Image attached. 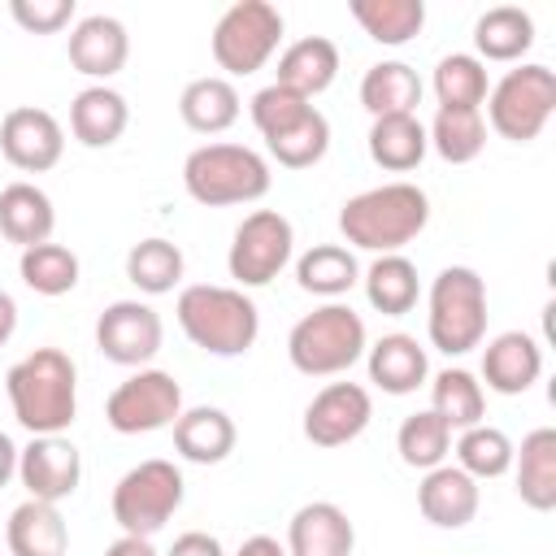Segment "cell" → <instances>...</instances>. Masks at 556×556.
Returning <instances> with one entry per match:
<instances>
[{
  "label": "cell",
  "mask_w": 556,
  "mask_h": 556,
  "mask_svg": "<svg viewBox=\"0 0 556 556\" xmlns=\"http://www.w3.org/2000/svg\"><path fill=\"white\" fill-rule=\"evenodd\" d=\"M104 556H161V552L152 547V539H139V534H122V539H113V543L104 547Z\"/></svg>",
  "instance_id": "f6af8a7d"
},
{
  "label": "cell",
  "mask_w": 556,
  "mask_h": 556,
  "mask_svg": "<svg viewBox=\"0 0 556 556\" xmlns=\"http://www.w3.org/2000/svg\"><path fill=\"white\" fill-rule=\"evenodd\" d=\"M239 109H243V100H239L235 83L222 78V74L191 78L182 87V96H178V117L195 135H222V130H230L239 122Z\"/></svg>",
  "instance_id": "484cf974"
},
{
  "label": "cell",
  "mask_w": 556,
  "mask_h": 556,
  "mask_svg": "<svg viewBox=\"0 0 556 556\" xmlns=\"http://www.w3.org/2000/svg\"><path fill=\"white\" fill-rule=\"evenodd\" d=\"M17 478L26 486V500L61 504L83 482V456L65 434H35L17 452Z\"/></svg>",
  "instance_id": "5bb4252c"
},
{
  "label": "cell",
  "mask_w": 556,
  "mask_h": 556,
  "mask_svg": "<svg viewBox=\"0 0 556 556\" xmlns=\"http://www.w3.org/2000/svg\"><path fill=\"white\" fill-rule=\"evenodd\" d=\"M9 13L30 35H56L61 26L74 22V0H13Z\"/></svg>",
  "instance_id": "7bdbcfd3"
},
{
  "label": "cell",
  "mask_w": 556,
  "mask_h": 556,
  "mask_svg": "<svg viewBox=\"0 0 556 556\" xmlns=\"http://www.w3.org/2000/svg\"><path fill=\"white\" fill-rule=\"evenodd\" d=\"M269 161L248 143H200L182 161V187L204 208L252 204L269 191Z\"/></svg>",
  "instance_id": "277c9868"
},
{
  "label": "cell",
  "mask_w": 556,
  "mask_h": 556,
  "mask_svg": "<svg viewBox=\"0 0 556 556\" xmlns=\"http://www.w3.org/2000/svg\"><path fill=\"white\" fill-rule=\"evenodd\" d=\"M17 274L35 295L56 300V295H70L78 287V256L65 243L48 239V243H35L17 256Z\"/></svg>",
  "instance_id": "8d00e7d4"
},
{
  "label": "cell",
  "mask_w": 556,
  "mask_h": 556,
  "mask_svg": "<svg viewBox=\"0 0 556 556\" xmlns=\"http://www.w3.org/2000/svg\"><path fill=\"white\" fill-rule=\"evenodd\" d=\"M295 252V230L278 208H256L235 226L230 252H226V269L230 278L243 287H269Z\"/></svg>",
  "instance_id": "30bf717a"
},
{
  "label": "cell",
  "mask_w": 556,
  "mask_h": 556,
  "mask_svg": "<svg viewBox=\"0 0 556 556\" xmlns=\"http://www.w3.org/2000/svg\"><path fill=\"white\" fill-rule=\"evenodd\" d=\"M13 330H17V300L9 291H0V348L13 339Z\"/></svg>",
  "instance_id": "c3c4849f"
},
{
  "label": "cell",
  "mask_w": 556,
  "mask_h": 556,
  "mask_svg": "<svg viewBox=\"0 0 556 556\" xmlns=\"http://www.w3.org/2000/svg\"><path fill=\"white\" fill-rule=\"evenodd\" d=\"M182 495H187V482L174 460H161V456L139 460L113 486V521L122 526V534L152 539L182 508Z\"/></svg>",
  "instance_id": "ba28073f"
},
{
  "label": "cell",
  "mask_w": 556,
  "mask_h": 556,
  "mask_svg": "<svg viewBox=\"0 0 556 556\" xmlns=\"http://www.w3.org/2000/svg\"><path fill=\"white\" fill-rule=\"evenodd\" d=\"M434 96H439V109H482L486 104V91H491V78H486V65L473 56V52H452L434 65Z\"/></svg>",
  "instance_id": "74e56055"
},
{
  "label": "cell",
  "mask_w": 556,
  "mask_h": 556,
  "mask_svg": "<svg viewBox=\"0 0 556 556\" xmlns=\"http://www.w3.org/2000/svg\"><path fill=\"white\" fill-rule=\"evenodd\" d=\"M452 452H456V469H465L473 482L504 478L513 469V439L500 426H486V421L460 430V439H456Z\"/></svg>",
  "instance_id": "ab89813d"
},
{
  "label": "cell",
  "mask_w": 556,
  "mask_h": 556,
  "mask_svg": "<svg viewBox=\"0 0 556 556\" xmlns=\"http://www.w3.org/2000/svg\"><path fill=\"white\" fill-rule=\"evenodd\" d=\"M421 78L408 61H378L365 70L361 78V104L369 117H400V113H417L421 104Z\"/></svg>",
  "instance_id": "f1b7e54d"
},
{
  "label": "cell",
  "mask_w": 556,
  "mask_h": 556,
  "mask_svg": "<svg viewBox=\"0 0 556 556\" xmlns=\"http://www.w3.org/2000/svg\"><path fill=\"white\" fill-rule=\"evenodd\" d=\"M308 109H313V100H304L300 91H291V87H282V83L261 87V91L252 96V104H248L252 126L261 130V139H274V135H282V130H291L300 117H308Z\"/></svg>",
  "instance_id": "b9f144b4"
},
{
  "label": "cell",
  "mask_w": 556,
  "mask_h": 556,
  "mask_svg": "<svg viewBox=\"0 0 556 556\" xmlns=\"http://www.w3.org/2000/svg\"><path fill=\"white\" fill-rule=\"evenodd\" d=\"M374 400L361 382H326L304 408V439L313 447H343L365 434Z\"/></svg>",
  "instance_id": "4fadbf2b"
},
{
  "label": "cell",
  "mask_w": 556,
  "mask_h": 556,
  "mask_svg": "<svg viewBox=\"0 0 556 556\" xmlns=\"http://www.w3.org/2000/svg\"><path fill=\"white\" fill-rule=\"evenodd\" d=\"M282 43V13L269 0H235L213 26V61L230 78L256 74Z\"/></svg>",
  "instance_id": "9c48e42d"
},
{
  "label": "cell",
  "mask_w": 556,
  "mask_h": 556,
  "mask_svg": "<svg viewBox=\"0 0 556 556\" xmlns=\"http://www.w3.org/2000/svg\"><path fill=\"white\" fill-rule=\"evenodd\" d=\"M178 326L208 356H243L261 334V313L239 287L195 282L178 291Z\"/></svg>",
  "instance_id": "3957f363"
},
{
  "label": "cell",
  "mask_w": 556,
  "mask_h": 556,
  "mask_svg": "<svg viewBox=\"0 0 556 556\" xmlns=\"http://www.w3.org/2000/svg\"><path fill=\"white\" fill-rule=\"evenodd\" d=\"M235 443H239V430L226 408L195 404V408H182L174 421V452L191 465H222L235 452Z\"/></svg>",
  "instance_id": "44dd1931"
},
{
  "label": "cell",
  "mask_w": 556,
  "mask_h": 556,
  "mask_svg": "<svg viewBox=\"0 0 556 556\" xmlns=\"http://www.w3.org/2000/svg\"><path fill=\"white\" fill-rule=\"evenodd\" d=\"M348 9L361 22V30L382 48H404L426 26L421 0H348Z\"/></svg>",
  "instance_id": "1f68e13d"
},
{
  "label": "cell",
  "mask_w": 556,
  "mask_h": 556,
  "mask_svg": "<svg viewBox=\"0 0 556 556\" xmlns=\"http://www.w3.org/2000/svg\"><path fill=\"white\" fill-rule=\"evenodd\" d=\"M17 452L22 447L0 430V486H9V478H17Z\"/></svg>",
  "instance_id": "7dc6e473"
},
{
  "label": "cell",
  "mask_w": 556,
  "mask_h": 556,
  "mask_svg": "<svg viewBox=\"0 0 556 556\" xmlns=\"http://www.w3.org/2000/svg\"><path fill=\"white\" fill-rule=\"evenodd\" d=\"M282 547H287V556H352L356 530L339 504L313 500V504H300L291 513Z\"/></svg>",
  "instance_id": "ac0fdd59"
},
{
  "label": "cell",
  "mask_w": 556,
  "mask_h": 556,
  "mask_svg": "<svg viewBox=\"0 0 556 556\" xmlns=\"http://www.w3.org/2000/svg\"><path fill=\"white\" fill-rule=\"evenodd\" d=\"M182 269H187L182 248L169 243V239H161V235L139 239V243L126 252V278H130L143 295H165V291H174V287L182 282Z\"/></svg>",
  "instance_id": "d590c367"
},
{
  "label": "cell",
  "mask_w": 556,
  "mask_h": 556,
  "mask_svg": "<svg viewBox=\"0 0 556 556\" xmlns=\"http://www.w3.org/2000/svg\"><path fill=\"white\" fill-rule=\"evenodd\" d=\"M130 56V35L117 17L91 13L70 30V65L87 78H113Z\"/></svg>",
  "instance_id": "d6986e66"
},
{
  "label": "cell",
  "mask_w": 556,
  "mask_h": 556,
  "mask_svg": "<svg viewBox=\"0 0 556 556\" xmlns=\"http://www.w3.org/2000/svg\"><path fill=\"white\" fill-rule=\"evenodd\" d=\"M0 152L22 174H43L65 152V130L48 109L17 104L0 117Z\"/></svg>",
  "instance_id": "9a60e30c"
},
{
  "label": "cell",
  "mask_w": 556,
  "mask_h": 556,
  "mask_svg": "<svg viewBox=\"0 0 556 556\" xmlns=\"http://www.w3.org/2000/svg\"><path fill=\"white\" fill-rule=\"evenodd\" d=\"M365 365H369V382L378 391H387V395H413L430 378L426 348L404 330H391L378 343H369L365 348Z\"/></svg>",
  "instance_id": "ffe728a7"
},
{
  "label": "cell",
  "mask_w": 556,
  "mask_h": 556,
  "mask_svg": "<svg viewBox=\"0 0 556 556\" xmlns=\"http://www.w3.org/2000/svg\"><path fill=\"white\" fill-rule=\"evenodd\" d=\"M182 413V387L165 369H135L126 382H117L104 400V421L117 434H152L174 426Z\"/></svg>",
  "instance_id": "8fae6325"
},
{
  "label": "cell",
  "mask_w": 556,
  "mask_h": 556,
  "mask_svg": "<svg viewBox=\"0 0 556 556\" xmlns=\"http://www.w3.org/2000/svg\"><path fill=\"white\" fill-rule=\"evenodd\" d=\"M426 222H430V195L404 178L369 187V191L343 200V208H339L343 239L352 248L378 252V256H391L404 243H413L426 230Z\"/></svg>",
  "instance_id": "7a4b0ae2"
},
{
  "label": "cell",
  "mask_w": 556,
  "mask_h": 556,
  "mask_svg": "<svg viewBox=\"0 0 556 556\" xmlns=\"http://www.w3.org/2000/svg\"><path fill=\"white\" fill-rule=\"evenodd\" d=\"M513 473H517V495L534 513L556 508V430L539 426L513 447Z\"/></svg>",
  "instance_id": "603a6c76"
},
{
  "label": "cell",
  "mask_w": 556,
  "mask_h": 556,
  "mask_svg": "<svg viewBox=\"0 0 556 556\" xmlns=\"http://www.w3.org/2000/svg\"><path fill=\"white\" fill-rule=\"evenodd\" d=\"M265 148H269V156H274L282 169H308V165H317V161L330 152V122H326V113L313 104L308 117H300L291 130L265 139Z\"/></svg>",
  "instance_id": "60d3db41"
},
{
  "label": "cell",
  "mask_w": 556,
  "mask_h": 556,
  "mask_svg": "<svg viewBox=\"0 0 556 556\" xmlns=\"http://www.w3.org/2000/svg\"><path fill=\"white\" fill-rule=\"evenodd\" d=\"M165 343V326L161 313L143 300H113L100 317H96V348L104 352V361L126 365V369H143Z\"/></svg>",
  "instance_id": "7c38bea8"
},
{
  "label": "cell",
  "mask_w": 556,
  "mask_h": 556,
  "mask_svg": "<svg viewBox=\"0 0 556 556\" xmlns=\"http://www.w3.org/2000/svg\"><path fill=\"white\" fill-rule=\"evenodd\" d=\"M165 556H226V547L204 530H187V534L174 539V547Z\"/></svg>",
  "instance_id": "ee69618b"
},
{
  "label": "cell",
  "mask_w": 556,
  "mask_h": 556,
  "mask_svg": "<svg viewBox=\"0 0 556 556\" xmlns=\"http://www.w3.org/2000/svg\"><path fill=\"white\" fill-rule=\"evenodd\" d=\"M426 334L443 356H465L486 339V282L469 265L434 274L426 295Z\"/></svg>",
  "instance_id": "8992f818"
},
{
  "label": "cell",
  "mask_w": 556,
  "mask_h": 556,
  "mask_svg": "<svg viewBox=\"0 0 556 556\" xmlns=\"http://www.w3.org/2000/svg\"><path fill=\"white\" fill-rule=\"evenodd\" d=\"M430 139L417 113H400V117H374L369 126V156L378 169L387 174H408L426 161Z\"/></svg>",
  "instance_id": "f546056e"
},
{
  "label": "cell",
  "mask_w": 556,
  "mask_h": 556,
  "mask_svg": "<svg viewBox=\"0 0 556 556\" xmlns=\"http://www.w3.org/2000/svg\"><path fill=\"white\" fill-rule=\"evenodd\" d=\"M430 148L447 161V165H469L473 156H482L486 148V122L482 109H439L434 122L426 126Z\"/></svg>",
  "instance_id": "e575fe53"
},
{
  "label": "cell",
  "mask_w": 556,
  "mask_h": 556,
  "mask_svg": "<svg viewBox=\"0 0 556 556\" xmlns=\"http://www.w3.org/2000/svg\"><path fill=\"white\" fill-rule=\"evenodd\" d=\"M365 300L387 313V317H404L413 313L417 295H421V282H417V265L404 256V252H391V256H374V265L365 269Z\"/></svg>",
  "instance_id": "d6a6232c"
},
{
  "label": "cell",
  "mask_w": 556,
  "mask_h": 556,
  "mask_svg": "<svg viewBox=\"0 0 556 556\" xmlns=\"http://www.w3.org/2000/svg\"><path fill=\"white\" fill-rule=\"evenodd\" d=\"M56 230V208L43 187L35 182H9L0 191V235L17 243L22 252L35 243H48Z\"/></svg>",
  "instance_id": "cb8c5ba5"
},
{
  "label": "cell",
  "mask_w": 556,
  "mask_h": 556,
  "mask_svg": "<svg viewBox=\"0 0 556 556\" xmlns=\"http://www.w3.org/2000/svg\"><path fill=\"white\" fill-rule=\"evenodd\" d=\"M235 556H287V547L274 539V534H252V539H243L239 543V552Z\"/></svg>",
  "instance_id": "bcb514c9"
},
{
  "label": "cell",
  "mask_w": 556,
  "mask_h": 556,
  "mask_svg": "<svg viewBox=\"0 0 556 556\" xmlns=\"http://www.w3.org/2000/svg\"><path fill=\"white\" fill-rule=\"evenodd\" d=\"M543 374V348L526 330H504L482 348V382L495 395H526Z\"/></svg>",
  "instance_id": "2e32d148"
},
{
  "label": "cell",
  "mask_w": 556,
  "mask_h": 556,
  "mask_svg": "<svg viewBox=\"0 0 556 556\" xmlns=\"http://www.w3.org/2000/svg\"><path fill=\"white\" fill-rule=\"evenodd\" d=\"M430 413L447 421V430H469L486 417V391L469 369H439L430 382Z\"/></svg>",
  "instance_id": "836d02e7"
},
{
  "label": "cell",
  "mask_w": 556,
  "mask_h": 556,
  "mask_svg": "<svg viewBox=\"0 0 556 556\" xmlns=\"http://www.w3.org/2000/svg\"><path fill=\"white\" fill-rule=\"evenodd\" d=\"M395 452H400V460L408 465V469H434V465H447V452H452V430H447V421L439 417V413H430V408H421V413H413V417H404L400 421V430H395Z\"/></svg>",
  "instance_id": "f35d334b"
},
{
  "label": "cell",
  "mask_w": 556,
  "mask_h": 556,
  "mask_svg": "<svg viewBox=\"0 0 556 556\" xmlns=\"http://www.w3.org/2000/svg\"><path fill=\"white\" fill-rule=\"evenodd\" d=\"M473 56L486 61H521L534 48V17L517 4H495L473 22Z\"/></svg>",
  "instance_id": "83f0119b"
},
{
  "label": "cell",
  "mask_w": 556,
  "mask_h": 556,
  "mask_svg": "<svg viewBox=\"0 0 556 556\" xmlns=\"http://www.w3.org/2000/svg\"><path fill=\"white\" fill-rule=\"evenodd\" d=\"M9 552L13 556H65L70 552V526L56 504L22 500L9 513Z\"/></svg>",
  "instance_id": "4316f807"
},
{
  "label": "cell",
  "mask_w": 556,
  "mask_h": 556,
  "mask_svg": "<svg viewBox=\"0 0 556 556\" xmlns=\"http://www.w3.org/2000/svg\"><path fill=\"white\" fill-rule=\"evenodd\" d=\"M126 126H130V104L122 91H113L104 83L83 87L70 104V130L83 148H109L126 135Z\"/></svg>",
  "instance_id": "7402d4cb"
},
{
  "label": "cell",
  "mask_w": 556,
  "mask_h": 556,
  "mask_svg": "<svg viewBox=\"0 0 556 556\" xmlns=\"http://www.w3.org/2000/svg\"><path fill=\"white\" fill-rule=\"evenodd\" d=\"M369 348L365 321L352 304L326 300L321 308L304 313L287 334V356L304 378H334L348 374Z\"/></svg>",
  "instance_id": "5b68a950"
},
{
  "label": "cell",
  "mask_w": 556,
  "mask_h": 556,
  "mask_svg": "<svg viewBox=\"0 0 556 556\" xmlns=\"http://www.w3.org/2000/svg\"><path fill=\"white\" fill-rule=\"evenodd\" d=\"M478 504H482L478 482L465 469H456V465L426 469V478L417 486V508L439 530H465L478 517Z\"/></svg>",
  "instance_id": "e0dca14e"
},
{
  "label": "cell",
  "mask_w": 556,
  "mask_h": 556,
  "mask_svg": "<svg viewBox=\"0 0 556 556\" xmlns=\"http://www.w3.org/2000/svg\"><path fill=\"white\" fill-rule=\"evenodd\" d=\"M4 391L22 430L65 434L78 417V369L61 348H35L4 374Z\"/></svg>",
  "instance_id": "6da1fadb"
},
{
  "label": "cell",
  "mask_w": 556,
  "mask_h": 556,
  "mask_svg": "<svg viewBox=\"0 0 556 556\" xmlns=\"http://www.w3.org/2000/svg\"><path fill=\"white\" fill-rule=\"evenodd\" d=\"M556 113V74L539 61H526L508 70L491 91H486V117L491 130L508 143H530L543 135V126Z\"/></svg>",
  "instance_id": "52a82bcc"
},
{
  "label": "cell",
  "mask_w": 556,
  "mask_h": 556,
  "mask_svg": "<svg viewBox=\"0 0 556 556\" xmlns=\"http://www.w3.org/2000/svg\"><path fill=\"white\" fill-rule=\"evenodd\" d=\"M334 78H339V48H334V39H326V35H304V39H295V43L282 48V56H278V78H274V83H282V87L300 91L304 100H313V96H321Z\"/></svg>",
  "instance_id": "d4e9b609"
},
{
  "label": "cell",
  "mask_w": 556,
  "mask_h": 556,
  "mask_svg": "<svg viewBox=\"0 0 556 556\" xmlns=\"http://www.w3.org/2000/svg\"><path fill=\"white\" fill-rule=\"evenodd\" d=\"M295 282H300V291H308V295L339 300V295H348V291L361 282L356 252L343 248V243H313V248L295 261Z\"/></svg>",
  "instance_id": "4dcf8cb0"
}]
</instances>
